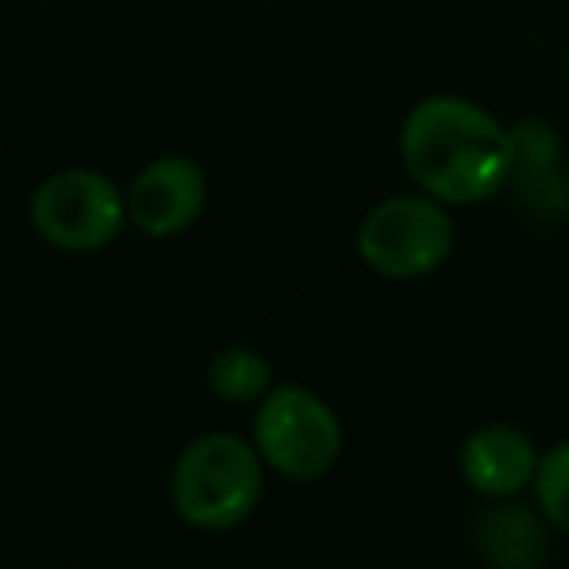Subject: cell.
Here are the masks:
<instances>
[{
    "label": "cell",
    "instance_id": "cell-6",
    "mask_svg": "<svg viewBox=\"0 0 569 569\" xmlns=\"http://www.w3.org/2000/svg\"><path fill=\"white\" fill-rule=\"evenodd\" d=\"M207 176L188 157H160L137 172L126 196V214L141 234L172 238L183 234L203 214Z\"/></svg>",
    "mask_w": 569,
    "mask_h": 569
},
{
    "label": "cell",
    "instance_id": "cell-1",
    "mask_svg": "<svg viewBox=\"0 0 569 569\" xmlns=\"http://www.w3.org/2000/svg\"><path fill=\"white\" fill-rule=\"evenodd\" d=\"M402 164L410 180L445 207L483 203L515 172V141L483 106L437 94L406 118Z\"/></svg>",
    "mask_w": 569,
    "mask_h": 569
},
{
    "label": "cell",
    "instance_id": "cell-10",
    "mask_svg": "<svg viewBox=\"0 0 569 569\" xmlns=\"http://www.w3.org/2000/svg\"><path fill=\"white\" fill-rule=\"evenodd\" d=\"M535 496L542 515L569 535V441L553 445L535 468Z\"/></svg>",
    "mask_w": 569,
    "mask_h": 569
},
{
    "label": "cell",
    "instance_id": "cell-8",
    "mask_svg": "<svg viewBox=\"0 0 569 569\" xmlns=\"http://www.w3.org/2000/svg\"><path fill=\"white\" fill-rule=\"evenodd\" d=\"M476 538L496 566H538L546 553L542 519L522 503L491 507L476 527Z\"/></svg>",
    "mask_w": 569,
    "mask_h": 569
},
{
    "label": "cell",
    "instance_id": "cell-9",
    "mask_svg": "<svg viewBox=\"0 0 569 569\" xmlns=\"http://www.w3.org/2000/svg\"><path fill=\"white\" fill-rule=\"evenodd\" d=\"M207 382H211V395L222 398V402H253V398L269 395L273 371L258 351L222 348L207 367Z\"/></svg>",
    "mask_w": 569,
    "mask_h": 569
},
{
    "label": "cell",
    "instance_id": "cell-7",
    "mask_svg": "<svg viewBox=\"0 0 569 569\" xmlns=\"http://www.w3.org/2000/svg\"><path fill=\"white\" fill-rule=\"evenodd\" d=\"M535 441L515 426H483L460 449V472H465L468 488L491 499H507L535 483Z\"/></svg>",
    "mask_w": 569,
    "mask_h": 569
},
{
    "label": "cell",
    "instance_id": "cell-5",
    "mask_svg": "<svg viewBox=\"0 0 569 569\" xmlns=\"http://www.w3.org/2000/svg\"><path fill=\"white\" fill-rule=\"evenodd\" d=\"M32 227L43 242L71 253H90L110 246L126 227V196L90 168H63L48 176L32 196Z\"/></svg>",
    "mask_w": 569,
    "mask_h": 569
},
{
    "label": "cell",
    "instance_id": "cell-4",
    "mask_svg": "<svg viewBox=\"0 0 569 569\" xmlns=\"http://www.w3.org/2000/svg\"><path fill=\"white\" fill-rule=\"evenodd\" d=\"M452 219L433 196H395L371 207L359 227V258L390 281L426 277L449 258Z\"/></svg>",
    "mask_w": 569,
    "mask_h": 569
},
{
    "label": "cell",
    "instance_id": "cell-3",
    "mask_svg": "<svg viewBox=\"0 0 569 569\" xmlns=\"http://www.w3.org/2000/svg\"><path fill=\"white\" fill-rule=\"evenodd\" d=\"M253 449L289 480H320L340 460L343 429L325 398L284 382L269 390L253 418Z\"/></svg>",
    "mask_w": 569,
    "mask_h": 569
},
{
    "label": "cell",
    "instance_id": "cell-2",
    "mask_svg": "<svg viewBox=\"0 0 569 569\" xmlns=\"http://www.w3.org/2000/svg\"><path fill=\"white\" fill-rule=\"evenodd\" d=\"M261 488V452L234 433L196 437L172 468V503L199 530H230L250 519Z\"/></svg>",
    "mask_w": 569,
    "mask_h": 569
}]
</instances>
